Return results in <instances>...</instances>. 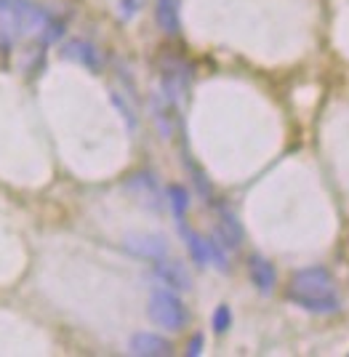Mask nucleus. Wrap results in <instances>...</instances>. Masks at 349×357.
Here are the masks:
<instances>
[{
	"mask_svg": "<svg viewBox=\"0 0 349 357\" xmlns=\"http://www.w3.org/2000/svg\"><path fill=\"white\" fill-rule=\"evenodd\" d=\"M248 278H251V283L256 285L258 294H272L274 291V283H277V272L274 267L264 259V256H258L254 253L251 259H248Z\"/></svg>",
	"mask_w": 349,
	"mask_h": 357,
	"instance_id": "9",
	"label": "nucleus"
},
{
	"mask_svg": "<svg viewBox=\"0 0 349 357\" xmlns=\"http://www.w3.org/2000/svg\"><path fill=\"white\" fill-rule=\"evenodd\" d=\"M203 347H205V336H203V333H195V336L187 342V355L189 357L203 355Z\"/></svg>",
	"mask_w": 349,
	"mask_h": 357,
	"instance_id": "16",
	"label": "nucleus"
},
{
	"mask_svg": "<svg viewBox=\"0 0 349 357\" xmlns=\"http://www.w3.org/2000/svg\"><path fill=\"white\" fill-rule=\"evenodd\" d=\"M141 6H144V0H121V19H134V16L141 11Z\"/></svg>",
	"mask_w": 349,
	"mask_h": 357,
	"instance_id": "15",
	"label": "nucleus"
},
{
	"mask_svg": "<svg viewBox=\"0 0 349 357\" xmlns=\"http://www.w3.org/2000/svg\"><path fill=\"white\" fill-rule=\"evenodd\" d=\"M61 56L70 61H77V64H83V67H88L91 73H99L102 70V54H99V48L88 40H83V38H75V40H70V43L61 48Z\"/></svg>",
	"mask_w": 349,
	"mask_h": 357,
	"instance_id": "6",
	"label": "nucleus"
},
{
	"mask_svg": "<svg viewBox=\"0 0 349 357\" xmlns=\"http://www.w3.org/2000/svg\"><path fill=\"white\" fill-rule=\"evenodd\" d=\"M208 259H211V264L219 272H227L229 269V261H227V248L219 243L216 238H208Z\"/></svg>",
	"mask_w": 349,
	"mask_h": 357,
	"instance_id": "13",
	"label": "nucleus"
},
{
	"mask_svg": "<svg viewBox=\"0 0 349 357\" xmlns=\"http://www.w3.org/2000/svg\"><path fill=\"white\" fill-rule=\"evenodd\" d=\"M123 248L128 253H134L139 259H166L168 256V240L163 235H152V232H139V235H125Z\"/></svg>",
	"mask_w": 349,
	"mask_h": 357,
	"instance_id": "4",
	"label": "nucleus"
},
{
	"mask_svg": "<svg viewBox=\"0 0 349 357\" xmlns=\"http://www.w3.org/2000/svg\"><path fill=\"white\" fill-rule=\"evenodd\" d=\"M211 326L216 333H227L229 328H232V310H229L227 304H219L216 307V312L211 317Z\"/></svg>",
	"mask_w": 349,
	"mask_h": 357,
	"instance_id": "14",
	"label": "nucleus"
},
{
	"mask_svg": "<svg viewBox=\"0 0 349 357\" xmlns=\"http://www.w3.org/2000/svg\"><path fill=\"white\" fill-rule=\"evenodd\" d=\"M179 232L184 235V243H187V251H189V259L198 264V267H208L211 259H208V238H203L195 229H187V224L179 222Z\"/></svg>",
	"mask_w": 349,
	"mask_h": 357,
	"instance_id": "11",
	"label": "nucleus"
},
{
	"mask_svg": "<svg viewBox=\"0 0 349 357\" xmlns=\"http://www.w3.org/2000/svg\"><path fill=\"white\" fill-rule=\"evenodd\" d=\"M152 272H155V278L163 285H168L171 291H189V288H192V278H189L187 267L179 264V261H171L168 256L166 259H157Z\"/></svg>",
	"mask_w": 349,
	"mask_h": 357,
	"instance_id": "5",
	"label": "nucleus"
},
{
	"mask_svg": "<svg viewBox=\"0 0 349 357\" xmlns=\"http://www.w3.org/2000/svg\"><path fill=\"white\" fill-rule=\"evenodd\" d=\"M288 298L312 314H334L339 312L341 301L336 294L334 275L325 267H307L293 272L288 285Z\"/></svg>",
	"mask_w": 349,
	"mask_h": 357,
	"instance_id": "2",
	"label": "nucleus"
},
{
	"mask_svg": "<svg viewBox=\"0 0 349 357\" xmlns=\"http://www.w3.org/2000/svg\"><path fill=\"white\" fill-rule=\"evenodd\" d=\"M147 314H150V320L155 326L163 328V331H171V333L182 331L189 323V312H187L184 301L171 288H155L152 291Z\"/></svg>",
	"mask_w": 349,
	"mask_h": 357,
	"instance_id": "3",
	"label": "nucleus"
},
{
	"mask_svg": "<svg viewBox=\"0 0 349 357\" xmlns=\"http://www.w3.org/2000/svg\"><path fill=\"white\" fill-rule=\"evenodd\" d=\"M168 206L173 211V216L184 222V213L189 211V192L184 190L182 184H171L168 187Z\"/></svg>",
	"mask_w": 349,
	"mask_h": 357,
	"instance_id": "12",
	"label": "nucleus"
},
{
	"mask_svg": "<svg viewBox=\"0 0 349 357\" xmlns=\"http://www.w3.org/2000/svg\"><path fill=\"white\" fill-rule=\"evenodd\" d=\"M64 24L32 0H0V48H11L24 38L40 43L59 40Z\"/></svg>",
	"mask_w": 349,
	"mask_h": 357,
	"instance_id": "1",
	"label": "nucleus"
},
{
	"mask_svg": "<svg viewBox=\"0 0 349 357\" xmlns=\"http://www.w3.org/2000/svg\"><path fill=\"white\" fill-rule=\"evenodd\" d=\"M155 19H157V27H160V32H166L168 38L179 35V32H182V19H179V0H157Z\"/></svg>",
	"mask_w": 349,
	"mask_h": 357,
	"instance_id": "10",
	"label": "nucleus"
},
{
	"mask_svg": "<svg viewBox=\"0 0 349 357\" xmlns=\"http://www.w3.org/2000/svg\"><path fill=\"white\" fill-rule=\"evenodd\" d=\"M213 238L219 240L227 251H238L240 243H243V227L238 222V216L227 208H219V224H216V232Z\"/></svg>",
	"mask_w": 349,
	"mask_h": 357,
	"instance_id": "7",
	"label": "nucleus"
},
{
	"mask_svg": "<svg viewBox=\"0 0 349 357\" xmlns=\"http://www.w3.org/2000/svg\"><path fill=\"white\" fill-rule=\"evenodd\" d=\"M128 352L139 357H168L173 352V344L157 333H137V336H131Z\"/></svg>",
	"mask_w": 349,
	"mask_h": 357,
	"instance_id": "8",
	"label": "nucleus"
}]
</instances>
